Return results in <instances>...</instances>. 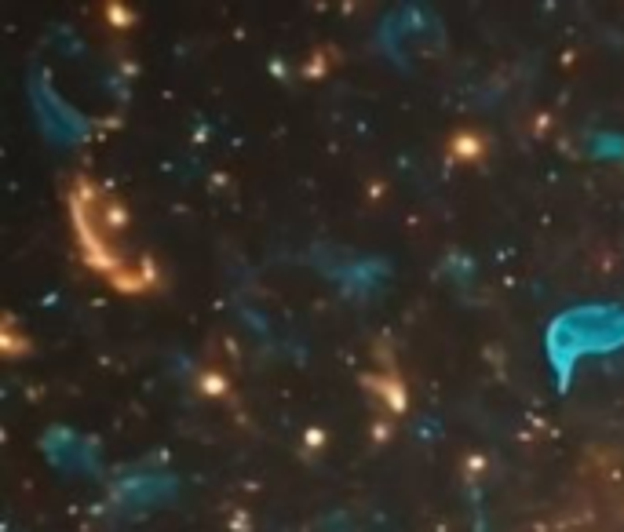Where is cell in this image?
<instances>
[{"label":"cell","instance_id":"obj_2","mask_svg":"<svg viewBox=\"0 0 624 532\" xmlns=\"http://www.w3.org/2000/svg\"><path fill=\"white\" fill-rule=\"evenodd\" d=\"M373 383H376V390H384V394H387V401H391V409H395V412L406 409V401H402V398H406V394H402V383H398V376L373 379Z\"/></svg>","mask_w":624,"mask_h":532},{"label":"cell","instance_id":"obj_1","mask_svg":"<svg viewBox=\"0 0 624 532\" xmlns=\"http://www.w3.org/2000/svg\"><path fill=\"white\" fill-rule=\"evenodd\" d=\"M453 154H460L464 161H479V157H486V139H482L479 132H460L453 135V146H449Z\"/></svg>","mask_w":624,"mask_h":532}]
</instances>
